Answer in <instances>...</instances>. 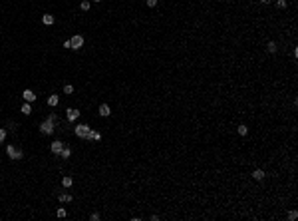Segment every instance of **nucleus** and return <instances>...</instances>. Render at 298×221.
<instances>
[{
	"mask_svg": "<svg viewBox=\"0 0 298 221\" xmlns=\"http://www.w3.org/2000/svg\"><path fill=\"white\" fill-rule=\"evenodd\" d=\"M260 2H262V4H270V0H260Z\"/></svg>",
	"mask_w": 298,
	"mask_h": 221,
	"instance_id": "cd10ccee",
	"label": "nucleus"
},
{
	"mask_svg": "<svg viewBox=\"0 0 298 221\" xmlns=\"http://www.w3.org/2000/svg\"><path fill=\"white\" fill-rule=\"evenodd\" d=\"M266 48H268V52H270V54H274V52H276V50H278V48H276V44H274V42H268V46H266Z\"/></svg>",
	"mask_w": 298,
	"mask_h": 221,
	"instance_id": "f3484780",
	"label": "nucleus"
},
{
	"mask_svg": "<svg viewBox=\"0 0 298 221\" xmlns=\"http://www.w3.org/2000/svg\"><path fill=\"white\" fill-rule=\"evenodd\" d=\"M95 2H101V0H95Z\"/></svg>",
	"mask_w": 298,
	"mask_h": 221,
	"instance_id": "c85d7f7f",
	"label": "nucleus"
},
{
	"mask_svg": "<svg viewBox=\"0 0 298 221\" xmlns=\"http://www.w3.org/2000/svg\"><path fill=\"white\" fill-rule=\"evenodd\" d=\"M22 114H24V116H30V114H32V106H30L28 102L22 106Z\"/></svg>",
	"mask_w": 298,
	"mask_h": 221,
	"instance_id": "dca6fc26",
	"label": "nucleus"
},
{
	"mask_svg": "<svg viewBox=\"0 0 298 221\" xmlns=\"http://www.w3.org/2000/svg\"><path fill=\"white\" fill-rule=\"evenodd\" d=\"M90 130H92V127L87 126V124H78V126L74 127V134L78 135V138H82V140H86L87 134H90Z\"/></svg>",
	"mask_w": 298,
	"mask_h": 221,
	"instance_id": "f257e3e1",
	"label": "nucleus"
},
{
	"mask_svg": "<svg viewBox=\"0 0 298 221\" xmlns=\"http://www.w3.org/2000/svg\"><path fill=\"white\" fill-rule=\"evenodd\" d=\"M42 22H44L46 26H52L54 24V16L52 14H44V16H42Z\"/></svg>",
	"mask_w": 298,
	"mask_h": 221,
	"instance_id": "6e6552de",
	"label": "nucleus"
},
{
	"mask_svg": "<svg viewBox=\"0 0 298 221\" xmlns=\"http://www.w3.org/2000/svg\"><path fill=\"white\" fill-rule=\"evenodd\" d=\"M296 217H298V213H296V211H294V209H292L290 213H288V219H290V221H294V219H296Z\"/></svg>",
	"mask_w": 298,
	"mask_h": 221,
	"instance_id": "412c9836",
	"label": "nucleus"
},
{
	"mask_svg": "<svg viewBox=\"0 0 298 221\" xmlns=\"http://www.w3.org/2000/svg\"><path fill=\"white\" fill-rule=\"evenodd\" d=\"M79 8H82L84 12H87V10H90V2H87V0H84V2L79 4Z\"/></svg>",
	"mask_w": 298,
	"mask_h": 221,
	"instance_id": "a211bd4d",
	"label": "nucleus"
},
{
	"mask_svg": "<svg viewBox=\"0 0 298 221\" xmlns=\"http://www.w3.org/2000/svg\"><path fill=\"white\" fill-rule=\"evenodd\" d=\"M4 140H6V130H4V127H0V143H2Z\"/></svg>",
	"mask_w": 298,
	"mask_h": 221,
	"instance_id": "6ab92c4d",
	"label": "nucleus"
},
{
	"mask_svg": "<svg viewBox=\"0 0 298 221\" xmlns=\"http://www.w3.org/2000/svg\"><path fill=\"white\" fill-rule=\"evenodd\" d=\"M90 219H92V221H98L99 215H98V213H92V215H90Z\"/></svg>",
	"mask_w": 298,
	"mask_h": 221,
	"instance_id": "bb28decb",
	"label": "nucleus"
},
{
	"mask_svg": "<svg viewBox=\"0 0 298 221\" xmlns=\"http://www.w3.org/2000/svg\"><path fill=\"white\" fill-rule=\"evenodd\" d=\"M66 114H68V120H70V121H76V120L79 118V112L76 110V108H68Z\"/></svg>",
	"mask_w": 298,
	"mask_h": 221,
	"instance_id": "20e7f679",
	"label": "nucleus"
},
{
	"mask_svg": "<svg viewBox=\"0 0 298 221\" xmlns=\"http://www.w3.org/2000/svg\"><path fill=\"white\" fill-rule=\"evenodd\" d=\"M246 132H248L246 126H238V134H240V135H246Z\"/></svg>",
	"mask_w": 298,
	"mask_h": 221,
	"instance_id": "aec40b11",
	"label": "nucleus"
},
{
	"mask_svg": "<svg viewBox=\"0 0 298 221\" xmlns=\"http://www.w3.org/2000/svg\"><path fill=\"white\" fill-rule=\"evenodd\" d=\"M56 215H58V217H66V209H64V207H60Z\"/></svg>",
	"mask_w": 298,
	"mask_h": 221,
	"instance_id": "b1692460",
	"label": "nucleus"
},
{
	"mask_svg": "<svg viewBox=\"0 0 298 221\" xmlns=\"http://www.w3.org/2000/svg\"><path fill=\"white\" fill-rule=\"evenodd\" d=\"M252 177H254L256 181H260L262 177H264V171H262V169H254V171H252Z\"/></svg>",
	"mask_w": 298,
	"mask_h": 221,
	"instance_id": "ddd939ff",
	"label": "nucleus"
},
{
	"mask_svg": "<svg viewBox=\"0 0 298 221\" xmlns=\"http://www.w3.org/2000/svg\"><path fill=\"white\" fill-rule=\"evenodd\" d=\"M72 183H74V179L70 175H64V177H62V185H64V187H72Z\"/></svg>",
	"mask_w": 298,
	"mask_h": 221,
	"instance_id": "9d476101",
	"label": "nucleus"
},
{
	"mask_svg": "<svg viewBox=\"0 0 298 221\" xmlns=\"http://www.w3.org/2000/svg\"><path fill=\"white\" fill-rule=\"evenodd\" d=\"M145 2H147V6H155V4H157V0H145Z\"/></svg>",
	"mask_w": 298,
	"mask_h": 221,
	"instance_id": "a878e982",
	"label": "nucleus"
},
{
	"mask_svg": "<svg viewBox=\"0 0 298 221\" xmlns=\"http://www.w3.org/2000/svg\"><path fill=\"white\" fill-rule=\"evenodd\" d=\"M60 155H62V160H68V157L72 155V149H70V147H62V151H60Z\"/></svg>",
	"mask_w": 298,
	"mask_h": 221,
	"instance_id": "f8f14e48",
	"label": "nucleus"
},
{
	"mask_svg": "<svg viewBox=\"0 0 298 221\" xmlns=\"http://www.w3.org/2000/svg\"><path fill=\"white\" fill-rule=\"evenodd\" d=\"M48 120H50V121H54V124H56V121H58V118H56V114H50V116H48Z\"/></svg>",
	"mask_w": 298,
	"mask_h": 221,
	"instance_id": "393cba45",
	"label": "nucleus"
},
{
	"mask_svg": "<svg viewBox=\"0 0 298 221\" xmlns=\"http://www.w3.org/2000/svg\"><path fill=\"white\" fill-rule=\"evenodd\" d=\"M6 154H8L10 160H16V149H14V146H8L6 147Z\"/></svg>",
	"mask_w": 298,
	"mask_h": 221,
	"instance_id": "2eb2a0df",
	"label": "nucleus"
},
{
	"mask_svg": "<svg viewBox=\"0 0 298 221\" xmlns=\"http://www.w3.org/2000/svg\"><path fill=\"white\" fill-rule=\"evenodd\" d=\"M58 102H60V98H58V96H56V94H54V96H50V98H48V104H50V106H52V108H56V106H58Z\"/></svg>",
	"mask_w": 298,
	"mask_h": 221,
	"instance_id": "4468645a",
	"label": "nucleus"
},
{
	"mask_svg": "<svg viewBox=\"0 0 298 221\" xmlns=\"http://www.w3.org/2000/svg\"><path fill=\"white\" fill-rule=\"evenodd\" d=\"M276 6L278 8H286V0H276Z\"/></svg>",
	"mask_w": 298,
	"mask_h": 221,
	"instance_id": "4be33fe9",
	"label": "nucleus"
},
{
	"mask_svg": "<svg viewBox=\"0 0 298 221\" xmlns=\"http://www.w3.org/2000/svg\"><path fill=\"white\" fill-rule=\"evenodd\" d=\"M86 140H87V141H99V140H101V134H99V132H93V130H90V134H87Z\"/></svg>",
	"mask_w": 298,
	"mask_h": 221,
	"instance_id": "423d86ee",
	"label": "nucleus"
},
{
	"mask_svg": "<svg viewBox=\"0 0 298 221\" xmlns=\"http://www.w3.org/2000/svg\"><path fill=\"white\" fill-rule=\"evenodd\" d=\"M62 147H64L62 141H54V143H52V154H60V151H62Z\"/></svg>",
	"mask_w": 298,
	"mask_h": 221,
	"instance_id": "1a4fd4ad",
	"label": "nucleus"
},
{
	"mask_svg": "<svg viewBox=\"0 0 298 221\" xmlns=\"http://www.w3.org/2000/svg\"><path fill=\"white\" fill-rule=\"evenodd\" d=\"M109 114H111V108L107 106V104H101V106H99V116H103V118H107Z\"/></svg>",
	"mask_w": 298,
	"mask_h": 221,
	"instance_id": "0eeeda50",
	"label": "nucleus"
},
{
	"mask_svg": "<svg viewBox=\"0 0 298 221\" xmlns=\"http://www.w3.org/2000/svg\"><path fill=\"white\" fill-rule=\"evenodd\" d=\"M64 92H66V94H72V92H74V88L70 86V84H66V86H64Z\"/></svg>",
	"mask_w": 298,
	"mask_h": 221,
	"instance_id": "5701e85b",
	"label": "nucleus"
},
{
	"mask_svg": "<svg viewBox=\"0 0 298 221\" xmlns=\"http://www.w3.org/2000/svg\"><path fill=\"white\" fill-rule=\"evenodd\" d=\"M22 98H24L28 104H32V102L36 100V94H34L32 90H24V92H22Z\"/></svg>",
	"mask_w": 298,
	"mask_h": 221,
	"instance_id": "39448f33",
	"label": "nucleus"
},
{
	"mask_svg": "<svg viewBox=\"0 0 298 221\" xmlns=\"http://www.w3.org/2000/svg\"><path fill=\"white\" fill-rule=\"evenodd\" d=\"M70 44H72V50H79V48L84 46V36H79V34H74L72 38H70Z\"/></svg>",
	"mask_w": 298,
	"mask_h": 221,
	"instance_id": "f03ea898",
	"label": "nucleus"
},
{
	"mask_svg": "<svg viewBox=\"0 0 298 221\" xmlns=\"http://www.w3.org/2000/svg\"><path fill=\"white\" fill-rule=\"evenodd\" d=\"M58 199L62 201V203H70V201H72V195H70V193H60Z\"/></svg>",
	"mask_w": 298,
	"mask_h": 221,
	"instance_id": "9b49d317",
	"label": "nucleus"
},
{
	"mask_svg": "<svg viewBox=\"0 0 298 221\" xmlns=\"http://www.w3.org/2000/svg\"><path fill=\"white\" fill-rule=\"evenodd\" d=\"M40 132H42L44 135H50V134H54V121H50V120L42 121V126H40Z\"/></svg>",
	"mask_w": 298,
	"mask_h": 221,
	"instance_id": "7ed1b4c3",
	"label": "nucleus"
}]
</instances>
